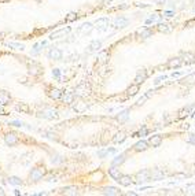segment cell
Returning a JSON list of instances; mask_svg holds the SVG:
<instances>
[{"label": "cell", "instance_id": "6da1fadb", "mask_svg": "<svg viewBox=\"0 0 195 196\" xmlns=\"http://www.w3.org/2000/svg\"><path fill=\"white\" fill-rule=\"evenodd\" d=\"M70 28H62V29H58V30H55L54 33H51V36H50V39L51 40H56V39H61V37H65L66 34H69L70 33Z\"/></svg>", "mask_w": 195, "mask_h": 196}, {"label": "cell", "instance_id": "7a4b0ae2", "mask_svg": "<svg viewBox=\"0 0 195 196\" xmlns=\"http://www.w3.org/2000/svg\"><path fill=\"white\" fill-rule=\"evenodd\" d=\"M128 23H129V21H128L127 18H124V16H117V18H114L113 19L111 25H113L114 28H117V29H122V28L128 26Z\"/></svg>", "mask_w": 195, "mask_h": 196}, {"label": "cell", "instance_id": "3957f363", "mask_svg": "<svg viewBox=\"0 0 195 196\" xmlns=\"http://www.w3.org/2000/svg\"><path fill=\"white\" fill-rule=\"evenodd\" d=\"M39 117L40 118H47V119H54L58 117V111L56 110H44V111H40L39 113Z\"/></svg>", "mask_w": 195, "mask_h": 196}, {"label": "cell", "instance_id": "277c9868", "mask_svg": "<svg viewBox=\"0 0 195 196\" xmlns=\"http://www.w3.org/2000/svg\"><path fill=\"white\" fill-rule=\"evenodd\" d=\"M109 28V18H99L96 21V29L98 32H104Z\"/></svg>", "mask_w": 195, "mask_h": 196}, {"label": "cell", "instance_id": "5b68a950", "mask_svg": "<svg viewBox=\"0 0 195 196\" xmlns=\"http://www.w3.org/2000/svg\"><path fill=\"white\" fill-rule=\"evenodd\" d=\"M148 180H150V171L143 170V171H140V173H137V176H136V183L137 184L147 183Z\"/></svg>", "mask_w": 195, "mask_h": 196}, {"label": "cell", "instance_id": "8992f818", "mask_svg": "<svg viewBox=\"0 0 195 196\" xmlns=\"http://www.w3.org/2000/svg\"><path fill=\"white\" fill-rule=\"evenodd\" d=\"M62 58V51L58 48H51L48 51V59H52V61H59Z\"/></svg>", "mask_w": 195, "mask_h": 196}, {"label": "cell", "instance_id": "52a82bcc", "mask_svg": "<svg viewBox=\"0 0 195 196\" xmlns=\"http://www.w3.org/2000/svg\"><path fill=\"white\" fill-rule=\"evenodd\" d=\"M146 78H147V71H146V69L137 70L136 78H135V82H136V84H142V82H144V81H146Z\"/></svg>", "mask_w": 195, "mask_h": 196}, {"label": "cell", "instance_id": "ba28073f", "mask_svg": "<svg viewBox=\"0 0 195 196\" xmlns=\"http://www.w3.org/2000/svg\"><path fill=\"white\" fill-rule=\"evenodd\" d=\"M43 176H44V170L43 169H33L32 173H30V178L33 181H37L40 178H43Z\"/></svg>", "mask_w": 195, "mask_h": 196}, {"label": "cell", "instance_id": "9c48e42d", "mask_svg": "<svg viewBox=\"0 0 195 196\" xmlns=\"http://www.w3.org/2000/svg\"><path fill=\"white\" fill-rule=\"evenodd\" d=\"M161 143H162V136L159 135H155V136H151L148 140V144L153 145V147H159L161 145Z\"/></svg>", "mask_w": 195, "mask_h": 196}, {"label": "cell", "instance_id": "30bf717a", "mask_svg": "<svg viewBox=\"0 0 195 196\" xmlns=\"http://www.w3.org/2000/svg\"><path fill=\"white\" fill-rule=\"evenodd\" d=\"M92 29H94V25H92L91 22H85V23H82V25L80 26V29H78V33L87 34V33H89Z\"/></svg>", "mask_w": 195, "mask_h": 196}, {"label": "cell", "instance_id": "8fae6325", "mask_svg": "<svg viewBox=\"0 0 195 196\" xmlns=\"http://www.w3.org/2000/svg\"><path fill=\"white\" fill-rule=\"evenodd\" d=\"M4 140H6V143L8 145H13V144H15V143L18 141V136H16L15 133H7L6 137H4Z\"/></svg>", "mask_w": 195, "mask_h": 196}, {"label": "cell", "instance_id": "7c38bea8", "mask_svg": "<svg viewBox=\"0 0 195 196\" xmlns=\"http://www.w3.org/2000/svg\"><path fill=\"white\" fill-rule=\"evenodd\" d=\"M109 174H110V177L113 180H117V181H118V178L122 176V174L120 173V169H117L116 166H111L110 169H109Z\"/></svg>", "mask_w": 195, "mask_h": 196}, {"label": "cell", "instance_id": "4fadbf2b", "mask_svg": "<svg viewBox=\"0 0 195 196\" xmlns=\"http://www.w3.org/2000/svg\"><path fill=\"white\" fill-rule=\"evenodd\" d=\"M100 48H102V43L98 41V40H95V41H92L91 44L88 45V52H96Z\"/></svg>", "mask_w": 195, "mask_h": 196}, {"label": "cell", "instance_id": "5bb4252c", "mask_svg": "<svg viewBox=\"0 0 195 196\" xmlns=\"http://www.w3.org/2000/svg\"><path fill=\"white\" fill-rule=\"evenodd\" d=\"M147 148H148V143L144 141V140H140V141H137L135 144V150L136 151H146Z\"/></svg>", "mask_w": 195, "mask_h": 196}, {"label": "cell", "instance_id": "9a60e30c", "mask_svg": "<svg viewBox=\"0 0 195 196\" xmlns=\"http://www.w3.org/2000/svg\"><path fill=\"white\" fill-rule=\"evenodd\" d=\"M118 183L122 186H129L130 183H132V178H130V176H121L118 178Z\"/></svg>", "mask_w": 195, "mask_h": 196}, {"label": "cell", "instance_id": "2e32d148", "mask_svg": "<svg viewBox=\"0 0 195 196\" xmlns=\"http://www.w3.org/2000/svg\"><path fill=\"white\" fill-rule=\"evenodd\" d=\"M164 173L159 169H155V170L153 171V174H151V178H153L154 181H161V180H164Z\"/></svg>", "mask_w": 195, "mask_h": 196}, {"label": "cell", "instance_id": "e0dca14e", "mask_svg": "<svg viewBox=\"0 0 195 196\" xmlns=\"http://www.w3.org/2000/svg\"><path fill=\"white\" fill-rule=\"evenodd\" d=\"M183 84H187V85H194L195 84V73L194 74H188L187 77H184L182 80Z\"/></svg>", "mask_w": 195, "mask_h": 196}, {"label": "cell", "instance_id": "ac0fdd59", "mask_svg": "<svg viewBox=\"0 0 195 196\" xmlns=\"http://www.w3.org/2000/svg\"><path fill=\"white\" fill-rule=\"evenodd\" d=\"M158 30L162 33H170L172 32V26L168 23H158Z\"/></svg>", "mask_w": 195, "mask_h": 196}, {"label": "cell", "instance_id": "d6986e66", "mask_svg": "<svg viewBox=\"0 0 195 196\" xmlns=\"http://www.w3.org/2000/svg\"><path fill=\"white\" fill-rule=\"evenodd\" d=\"M103 193L104 195H120V191L117 188H114V186H107V188L103 189Z\"/></svg>", "mask_w": 195, "mask_h": 196}, {"label": "cell", "instance_id": "ffe728a7", "mask_svg": "<svg viewBox=\"0 0 195 196\" xmlns=\"http://www.w3.org/2000/svg\"><path fill=\"white\" fill-rule=\"evenodd\" d=\"M182 63L183 62L180 58H173L168 62V66H169V67H179V66H182Z\"/></svg>", "mask_w": 195, "mask_h": 196}, {"label": "cell", "instance_id": "44dd1931", "mask_svg": "<svg viewBox=\"0 0 195 196\" xmlns=\"http://www.w3.org/2000/svg\"><path fill=\"white\" fill-rule=\"evenodd\" d=\"M153 93H154V91H148V92H147L146 95H144V96H142V97H140V99L137 100V106H142V104H143L147 99H150V97L153 96Z\"/></svg>", "mask_w": 195, "mask_h": 196}, {"label": "cell", "instance_id": "7402d4cb", "mask_svg": "<svg viewBox=\"0 0 195 196\" xmlns=\"http://www.w3.org/2000/svg\"><path fill=\"white\" fill-rule=\"evenodd\" d=\"M98 59H99L100 63H104V62L109 59V52L107 51H100L99 54H98Z\"/></svg>", "mask_w": 195, "mask_h": 196}, {"label": "cell", "instance_id": "603a6c76", "mask_svg": "<svg viewBox=\"0 0 195 196\" xmlns=\"http://www.w3.org/2000/svg\"><path fill=\"white\" fill-rule=\"evenodd\" d=\"M137 33H139V34H142V37H143V39H147V37H150V36L153 34V32H151L150 29H146V28H142V29H139V30H137Z\"/></svg>", "mask_w": 195, "mask_h": 196}, {"label": "cell", "instance_id": "cb8c5ba5", "mask_svg": "<svg viewBox=\"0 0 195 196\" xmlns=\"http://www.w3.org/2000/svg\"><path fill=\"white\" fill-rule=\"evenodd\" d=\"M124 161H125V156H124V155L121 154V155H118V156L114 158L113 162H111V165H113V166H118V165L124 163Z\"/></svg>", "mask_w": 195, "mask_h": 196}, {"label": "cell", "instance_id": "d4e9b609", "mask_svg": "<svg viewBox=\"0 0 195 196\" xmlns=\"http://www.w3.org/2000/svg\"><path fill=\"white\" fill-rule=\"evenodd\" d=\"M128 115H129V110H125V111H122V113L118 114L117 119L120 121V122H124V121H127L128 119Z\"/></svg>", "mask_w": 195, "mask_h": 196}, {"label": "cell", "instance_id": "484cf974", "mask_svg": "<svg viewBox=\"0 0 195 196\" xmlns=\"http://www.w3.org/2000/svg\"><path fill=\"white\" fill-rule=\"evenodd\" d=\"M158 21H161V15H158V14H153L148 19H146V25H150V23H153V22H158Z\"/></svg>", "mask_w": 195, "mask_h": 196}, {"label": "cell", "instance_id": "4316f807", "mask_svg": "<svg viewBox=\"0 0 195 196\" xmlns=\"http://www.w3.org/2000/svg\"><path fill=\"white\" fill-rule=\"evenodd\" d=\"M124 140H125V133H124V132L117 133V135L114 136V138H113V141L117 143V144H118V143H122Z\"/></svg>", "mask_w": 195, "mask_h": 196}, {"label": "cell", "instance_id": "83f0119b", "mask_svg": "<svg viewBox=\"0 0 195 196\" xmlns=\"http://www.w3.org/2000/svg\"><path fill=\"white\" fill-rule=\"evenodd\" d=\"M7 45L10 47V48H14V49H25V45L21 44V43H7Z\"/></svg>", "mask_w": 195, "mask_h": 196}, {"label": "cell", "instance_id": "f1b7e54d", "mask_svg": "<svg viewBox=\"0 0 195 196\" xmlns=\"http://www.w3.org/2000/svg\"><path fill=\"white\" fill-rule=\"evenodd\" d=\"M137 91H139V84H136V85H132V87H129L128 88V95L129 96H134V95H136L137 93Z\"/></svg>", "mask_w": 195, "mask_h": 196}, {"label": "cell", "instance_id": "f546056e", "mask_svg": "<svg viewBox=\"0 0 195 196\" xmlns=\"http://www.w3.org/2000/svg\"><path fill=\"white\" fill-rule=\"evenodd\" d=\"M8 184H11V185H21V184H22V180L18 178V177H15V176H13V177L8 178Z\"/></svg>", "mask_w": 195, "mask_h": 196}, {"label": "cell", "instance_id": "4dcf8cb0", "mask_svg": "<svg viewBox=\"0 0 195 196\" xmlns=\"http://www.w3.org/2000/svg\"><path fill=\"white\" fill-rule=\"evenodd\" d=\"M50 96L52 97V99H61V96H62V92L59 89H52L51 92H50Z\"/></svg>", "mask_w": 195, "mask_h": 196}, {"label": "cell", "instance_id": "1f68e13d", "mask_svg": "<svg viewBox=\"0 0 195 196\" xmlns=\"http://www.w3.org/2000/svg\"><path fill=\"white\" fill-rule=\"evenodd\" d=\"M10 102V96L6 93H0V104H7Z\"/></svg>", "mask_w": 195, "mask_h": 196}, {"label": "cell", "instance_id": "d6a6232c", "mask_svg": "<svg viewBox=\"0 0 195 196\" xmlns=\"http://www.w3.org/2000/svg\"><path fill=\"white\" fill-rule=\"evenodd\" d=\"M73 99H74L73 93H66L63 96V103H73Z\"/></svg>", "mask_w": 195, "mask_h": 196}, {"label": "cell", "instance_id": "836d02e7", "mask_svg": "<svg viewBox=\"0 0 195 196\" xmlns=\"http://www.w3.org/2000/svg\"><path fill=\"white\" fill-rule=\"evenodd\" d=\"M16 110L23 111V113H29V107L26 106V104H18V106H16Z\"/></svg>", "mask_w": 195, "mask_h": 196}, {"label": "cell", "instance_id": "e575fe53", "mask_svg": "<svg viewBox=\"0 0 195 196\" xmlns=\"http://www.w3.org/2000/svg\"><path fill=\"white\" fill-rule=\"evenodd\" d=\"M77 189L76 188H66L65 189V195H77Z\"/></svg>", "mask_w": 195, "mask_h": 196}, {"label": "cell", "instance_id": "d590c367", "mask_svg": "<svg viewBox=\"0 0 195 196\" xmlns=\"http://www.w3.org/2000/svg\"><path fill=\"white\" fill-rule=\"evenodd\" d=\"M76 18H77V14L70 13L68 16H66V21H68V22H72V21H76Z\"/></svg>", "mask_w": 195, "mask_h": 196}, {"label": "cell", "instance_id": "8d00e7d4", "mask_svg": "<svg viewBox=\"0 0 195 196\" xmlns=\"http://www.w3.org/2000/svg\"><path fill=\"white\" fill-rule=\"evenodd\" d=\"M40 47H43L41 45V43H40V44H34L33 45V51H32V54L33 55H37L40 52Z\"/></svg>", "mask_w": 195, "mask_h": 196}, {"label": "cell", "instance_id": "74e56055", "mask_svg": "<svg viewBox=\"0 0 195 196\" xmlns=\"http://www.w3.org/2000/svg\"><path fill=\"white\" fill-rule=\"evenodd\" d=\"M30 73H32L33 76L39 74L40 73V67H39V66H30Z\"/></svg>", "mask_w": 195, "mask_h": 196}, {"label": "cell", "instance_id": "f35d334b", "mask_svg": "<svg viewBox=\"0 0 195 196\" xmlns=\"http://www.w3.org/2000/svg\"><path fill=\"white\" fill-rule=\"evenodd\" d=\"M52 77L54 78L61 77V70H59V69H54V70H52Z\"/></svg>", "mask_w": 195, "mask_h": 196}, {"label": "cell", "instance_id": "ab89813d", "mask_svg": "<svg viewBox=\"0 0 195 196\" xmlns=\"http://www.w3.org/2000/svg\"><path fill=\"white\" fill-rule=\"evenodd\" d=\"M187 143H190V144H195V135H188V137H187Z\"/></svg>", "mask_w": 195, "mask_h": 196}, {"label": "cell", "instance_id": "60d3db41", "mask_svg": "<svg viewBox=\"0 0 195 196\" xmlns=\"http://www.w3.org/2000/svg\"><path fill=\"white\" fill-rule=\"evenodd\" d=\"M164 80H166V76H161V77L155 78V81H154V84H155V85H158V84H159V82H162Z\"/></svg>", "mask_w": 195, "mask_h": 196}, {"label": "cell", "instance_id": "b9f144b4", "mask_svg": "<svg viewBox=\"0 0 195 196\" xmlns=\"http://www.w3.org/2000/svg\"><path fill=\"white\" fill-rule=\"evenodd\" d=\"M96 155H98L99 158H104L106 155H107V150H106V151H103V150H102V151H98Z\"/></svg>", "mask_w": 195, "mask_h": 196}, {"label": "cell", "instance_id": "7bdbcfd3", "mask_svg": "<svg viewBox=\"0 0 195 196\" xmlns=\"http://www.w3.org/2000/svg\"><path fill=\"white\" fill-rule=\"evenodd\" d=\"M85 108H87V106H84V104H81V106H78V107H74V110H76V111H78V113L84 111Z\"/></svg>", "mask_w": 195, "mask_h": 196}, {"label": "cell", "instance_id": "ee69618b", "mask_svg": "<svg viewBox=\"0 0 195 196\" xmlns=\"http://www.w3.org/2000/svg\"><path fill=\"white\" fill-rule=\"evenodd\" d=\"M146 135H147V129H146V128H143V129H142V130H140L139 133H136V135H135V136H146Z\"/></svg>", "mask_w": 195, "mask_h": 196}, {"label": "cell", "instance_id": "f6af8a7d", "mask_svg": "<svg viewBox=\"0 0 195 196\" xmlns=\"http://www.w3.org/2000/svg\"><path fill=\"white\" fill-rule=\"evenodd\" d=\"M10 125H14V126H22L23 123L21 122V121H13V122H10Z\"/></svg>", "mask_w": 195, "mask_h": 196}, {"label": "cell", "instance_id": "bcb514c9", "mask_svg": "<svg viewBox=\"0 0 195 196\" xmlns=\"http://www.w3.org/2000/svg\"><path fill=\"white\" fill-rule=\"evenodd\" d=\"M44 137H48V138H55V135H52V133H46Z\"/></svg>", "mask_w": 195, "mask_h": 196}, {"label": "cell", "instance_id": "7dc6e473", "mask_svg": "<svg viewBox=\"0 0 195 196\" xmlns=\"http://www.w3.org/2000/svg\"><path fill=\"white\" fill-rule=\"evenodd\" d=\"M116 152H117V151H116L114 148H109V150H107V154H116Z\"/></svg>", "mask_w": 195, "mask_h": 196}, {"label": "cell", "instance_id": "c3c4849f", "mask_svg": "<svg viewBox=\"0 0 195 196\" xmlns=\"http://www.w3.org/2000/svg\"><path fill=\"white\" fill-rule=\"evenodd\" d=\"M164 15H166V16H172V15H173V13H172V11H165V13H164Z\"/></svg>", "mask_w": 195, "mask_h": 196}, {"label": "cell", "instance_id": "681fc988", "mask_svg": "<svg viewBox=\"0 0 195 196\" xmlns=\"http://www.w3.org/2000/svg\"><path fill=\"white\" fill-rule=\"evenodd\" d=\"M69 145H70V148H76L77 147V143H68Z\"/></svg>", "mask_w": 195, "mask_h": 196}, {"label": "cell", "instance_id": "f907efd6", "mask_svg": "<svg viewBox=\"0 0 195 196\" xmlns=\"http://www.w3.org/2000/svg\"><path fill=\"white\" fill-rule=\"evenodd\" d=\"M155 3H158V4H165V3H166V0H157Z\"/></svg>", "mask_w": 195, "mask_h": 196}, {"label": "cell", "instance_id": "816d5d0a", "mask_svg": "<svg viewBox=\"0 0 195 196\" xmlns=\"http://www.w3.org/2000/svg\"><path fill=\"white\" fill-rule=\"evenodd\" d=\"M183 129H185V130H187V129H188V123H184V125H183Z\"/></svg>", "mask_w": 195, "mask_h": 196}, {"label": "cell", "instance_id": "f5cc1de1", "mask_svg": "<svg viewBox=\"0 0 195 196\" xmlns=\"http://www.w3.org/2000/svg\"><path fill=\"white\" fill-rule=\"evenodd\" d=\"M3 193H4V192H3V189H2V188H0V195H3Z\"/></svg>", "mask_w": 195, "mask_h": 196}]
</instances>
